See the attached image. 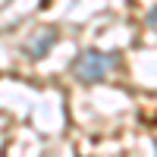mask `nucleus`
<instances>
[{
	"label": "nucleus",
	"mask_w": 157,
	"mask_h": 157,
	"mask_svg": "<svg viewBox=\"0 0 157 157\" xmlns=\"http://www.w3.org/2000/svg\"><path fill=\"white\" fill-rule=\"evenodd\" d=\"M113 63H116V54H107V50H98V47H85L72 60V75L85 85H94L101 78H107Z\"/></svg>",
	"instance_id": "f257e3e1"
},
{
	"label": "nucleus",
	"mask_w": 157,
	"mask_h": 157,
	"mask_svg": "<svg viewBox=\"0 0 157 157\" xmlns=\"http://www.w3.org/2000/svg\"><path fill=\"white\" fill-rule=\"evenodd\" d=\"M54 44H57V29H44V32H38V38L29 41L22 50H25V57H29V60H41Z\"/></svg>",
	"instance_id": "f03ea898"
}]
</instances>
